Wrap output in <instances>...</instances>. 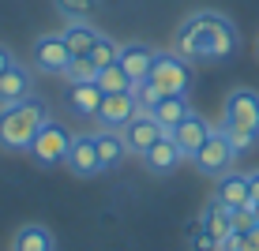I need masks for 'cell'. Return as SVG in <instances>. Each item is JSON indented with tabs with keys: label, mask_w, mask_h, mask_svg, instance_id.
<instances>
[{
	"label": "cell",
	"mask_w": 259,
	"mask_h": 251,
	"mask_svg": "<svg viewBox=\"0 0 259 251\" xmlns=\"http://www.w3.org/2000/svg\"><path fill=\"white\" fill-rule=\"evenodd\" d=\"M237 26L222 12H192L177 26L173 53H181L184 60H226L237 53Z\"/></svg>",
	"instance_id": "cell-1"
},
{
	"label": "cell",
	"mask_w": 259,
	"mask_h": 251,
	"mask_svg": "<svg viewBox=\"0 0 259 251\" xmlns=\"http://www.w3.org/2000/svg\"><path fill=\"white\" fill-rule=\"evenodd\" d=\"M53 120L49 116V105L41 97H26V102H15V105H4L0 109V146L19 154V150H30V142L38 139V131Z\"/></svg>",
	"instance_id": "cell-2"
},
{
	"label": "cell",
	"mask_w": 259,
	"mask_h": 251,
	"mask_svg": "<svg viewBox=\"0 0 259 251\" xmlns=\"http://www.w3.org/2000/svg\"><path fill=\"white\" fill-rule=\"evenodd\" d=\"M222 128H226L237 154L252 150L259 142V94L248 90V86L229 90L226 102H222Z\"/></svg>",
	"instance_id": "cell-3"
},
{
	"label": "cell",
	"mask_w": 259,
	"mask_h": 251,
	"mask_svg": "<svg viewBox=\"0 0 259 251\" xmlns=\"http://www.w3.org/2000/svg\"><path fill=\"white\" fill-rule=\"evenodd\" d=\"M147 83H154L162 94H188L192 90V64L173 49L154 53V64L147 71Z\"/></svg>",
	"instance_id": "cell-4"
},
{
	"label": "cell",
	"mask_w": 259,
	"mask_h": 251,
	"mask_svg": "<svg viewBox=\"0 0 259 251\" xmlns=\"http://www.w3.org/2000/svg\"><path fill=\"white\" fill-rule=\"evenodd\" d=\"M68 150H71V131L64 128V124H57V120H49L46 128L38 131V139L30 142V161L34 165H41V169H57V165H64L68 161Z\"/></svg>",
	"instance_id": "cell-5"
},
{
	"label": "cell",
	"mask_w": 259,
	"mask_h": 251,
	"mask_svg": "<svg viewBox=\"0 0 259 251\" xmlns=\"http://www.w3.org/2000/svg\"><path fill=\"white\" fill-rule=\"evenodd\" d=\"M192 161H195V169H199L203 176H222V173H229V169H233L237 150H233V142H229V135H226V128H222V124H214V128H210L207 142L199 146V154H195Z\"/></svg>",
	"instance_id": "cell-6"
},
{
	"label": "cell",
	"mask_w": 259,
	"mask_h": 251,
	"mask_svg": "<svg viewBox=\"0 0 259 251\" xmlns=\"http://www.w3.org/2000/svg\"><path fill=\"white\" fill-rule=\"evenodd\" d=\"M30 60H34V68H38L41 75H64L75 57H71L64 34H38L34 45H30Z\"/></svg>",
	"instance_id": "cell-7"
},
{
	"label": "cell",
	"mask_w": 259,
	"mask_h": 251,
	"mask_svg": "<svg viewBox=\"0 0 259 251\" xmlns=\"http://www.w3.org/2000/svg\"><path fill=\"white\" fill-rule=\"evenodd\" d=\"M162 135H169V131L154 120V116H147V113L132 116V120L120 128V139H124V146H128V154H139V158L147 154V150L154 146Z\"/></svg>",
	"instance_id": "cell-8"
},
{
	"label": "cell",
	"mask_w": 259,
	"mask_h": 251,
	"mask_svg": "<svg viewBox=\"0 0 259 251\" xmlns=\"http://www.w3.org/2000/svg\"><path fill=\"white\" fill-rule=\"evenodd\" d=\"M64 165L71 169L75 176H98L102 173V158H98V146H94V135H87V131H79V135H71V150H68V161Z\"/></svg>",
	"instance_id": "cell-9"
},
{
	"label": "cell",
	"mask_w": 259,
	"mask_h": 251,
	"mask_svg": "<svg viewBox=\"0 0 259 251\" xmlns=\"http://www.w3.org/2000/svg\"><path fill=\"white\" fill-rule=\"evenodd\" d=\"M132 116H139L136 94H105V97H102V109H98V128L120 131Z\"/></svg>",
	"instance_id": "cell-10"
},
{
	"label": "cell",
	"mask_w": 259,
	"mask_h": 251,
	"mask_svg": "<svg viewBox=\"0 0 259 251\" xmlns=\"http://www.w3.org/2000/svg\"><path fill=\"white\" fill-rule=\"evenodd\" d=\"M154 53H158V49H150L147 41H120L117 64L128 71L132 83H143V79H147V71H150V64H154Z\"/></svg>",
	"instance_id": "cell-11"
},
{
	"label": "cell",
	"mask_w": 259,
	"mask_h": 251,
	"mask_svg": "<svg viewBox=\"0 0 259 251\" xmlns=\"http://www.w3.org/2000/svg\"><path fill=\"white\" fill-rule=\"evenodd\" d=\"M210 128H214V124H207L199 113H192L188 120H181L173 131H169V135H173V142L181 146V154H184V158H195V154H199V146L207 142Z\"/></svg>",
	"instance_id": "cell-12"
},
{
	"label": "cell",
	"mask_w": 259,
	"mask_h": 251,
	"mask_svg": "<svg viewBox=\"0 0 259 251\" xmlns=\"http://www.w3.org/2000/svg\"><path fill=\"white\" fill-rule=\"evenodd\" d=\"M214 203H222L226 210H240V206H252L248 199V173H222L214 184Z\"/></svg>",
	"instance_id": "cell-13"
},
{
	"label": "cell",
	"mask_w": 259,
	"mask_h": 251,
	"mask_svg": "<svg viewBox=\"0 0 259 251\" xmlns=\"http://www.w3.org/2000/svg\"><path fill=\"white\" fill-rule=\"evenodd\" d=\"M30 86H34L30 68L12 64L0 75V109H4V105H15V102H26V97H30Z\"/></svg>",
	"instance_id": "cell-14"
},
{
	"label": "cell",
	"mask_w": 259,
	"mask_h": 251,
	"mask_svg": "<svg viewBox=\"0 0 259 251\" xmlns=\"http://www.w3.org/2000/svg\"><path fill=\"white\" fill-rule=\"evenodd\" d=\"M184 161V154H181V146L173 142V135H162L154 142V146L143 154V165L150 169V173H158V176H165V173H173L177 165Z\"/></svg>",
	"instance_id": "cell-15"
},
{
	"label": "cell",
	"mask_w": 259,
	"mask_h": 251,
	"mask_svg": "<svg viewBox=\"0 0 259 251\" xmlns=\"http://www.w3.org/2000/svg\"><path fill=\"white\" fill-rule=\"evenodd\" d=\"M195 109H192V102H188V94H162V102L150 109V116H154L158 124H162L165 131H173L181 120H188Z\"/></svg>",
	"instance_id": "cell-16"
},
{
	"label": "cell",
	"mask_w": 259,
	"mask_h": 251,
	"mask_svg": "<svg viewBox=\"0 0 259 251\" xmlns=\"http://www.w3.org/2000/svg\"><path fill=\"white\" fill-rule=\"evenodd\" d=\"M102 90H98V83H79L68 90V105L75 116H83V120H98V109H102Z\"/></svg>",
	"instance_id": "cell-17"
},
{
	"label": "cell",
	"mask_w": 259,
	"mask_h": 251,
	"mask_svg": "<svg viewBox=\"0 0 259 251\" xmlns=\"http://www.w3.org/2000/svg\"><path fill=\"white\" fill-rule=\"evenodd\" d=\"M12 251H57V240H53V232L46 225L30 221L12 236Z\"/></svg>",
	"instance_id": "cell-18"
},
{
	"label": "cell",
	"mask_w": 259,
	"mask_h": 251,
	"mask_svg": "<svg viewBox=\"0 0 259 251\" xmlns=\"http://www.w3.org/2000/svg\"><path fill=\"white\" fill-rule=\"evenodd\" d=\"M94 146H98V158H102V169H117L124 161V154H128L120 131H113V128H98L94 131Z\"/></svg>",
	"instance_id": "cell-19"
},
{
	"label": "cell",
	"mask_w": 259,
	"mask_h": 251,
	"mask_svg": "<svg viewBox=\"0 0 259 251\" xmlns=\"http://www.w3.org/2000/svg\"><path fill=\"white\" fill-rule=\"evenodd\" d=\"M64 41H68V49H71V57H91V49H94V41L102 38V30L91 23H68L64 30Z\"/></svg>",
	"instance_id": "cell-20"
},
{
	"label": "cell",
	"mask_w": 259,
	"mask_h": 251,
	"mask_svg": "<svg viewBox=\"0 0 259 251\" xmlns=\"http://www.w3.org/2000/svg\"><path fill=\"white\" fill-rule=\"evenodd\" d=\"M94 83H98V90H102V94H132V90H136V83L128 79V71H124L120 64L102 68Z\"/></svg>",
	"instance_id": "cell-21"
},
{
	"label": "cell",
	"mask_w": 259,
	"mask_h": 251,
	"mask_svg": "<svg viewBox=\"0 0 259 251\" xmlns=\"http://www.w3.org/2000/svg\"><path fill=\"white\" fill-rule=\"evenodd\" d=\"M203 229L214 236V244H222V240L233 232V225H229V210H226L222 203H210L207 214H203Z\"/></svg>",
	"instance_id": "cell-22"
},
{
	"label": "cell",
	"mask_w": 259,
	"mask_h": 251,
	"mask_svg": "<svg viewBox=\"0 0 259 251\" xmlns=\"http://www.w3.org/2000/svg\"><path fill=\"white\" fill-rule=\"evenodd\" d=\"M53 4H57V12L68 23H87L98 12V0H53Z\"/></svg>",
	"instance_id": "cell-23"
},
{
	"label": "cell",
	"mask_w": 259,
	"mask_h": 251,
	"mask_svg": "<svg viewBox=\"0 0 259 251\" xmlns=\"http://www.w3.org/2000/svg\"><path fill=\"white\" fill-rule=\"evenodd\" d=\"M98 71H102V68H98L91 57H75V60L68 64L64 79H68L71 86H79V83H94V79H98Z\"/></svg>",
	"instance_id": "cell-24"
},
{
	"label": "cell",
	"mask_w": 259,
	"mask_h": 251,
	"mask_svg": "<svg viewBox=\"0 0 259 251\" xmlns=\"http://www.w3.org/2000/svg\"><path fill=\"white\" fill-rule=\"evenodd\" d=\"M117 53H120V41H113L109 34H102V38L94 41V49H91V60L98 68H109V64H117Z\"/></svg>",
	"instance_id": "cell-25"
},
{
	"label": "cell",
	"mask_w": 259,
	"mask_h": 251,
	"mask_svg": "<svg viewBox=\"0 0 259 251\" xmlns=\"http://www.w3.org/2000/svg\"><path fill=\"white\" fill-rule=\"evenodd\" d=\"M184 236H188L192 251H218V244H214V236H210L207 229H203V218L188 221V225H184Z\"/></svg>",
	"instance_id": "cell-26"
},
{
	"label": "cell",
	"mask_w": 259,
	"mask_h": 251,
	"mask_svg": "<svg viewBox=\"0 0 259 251\" xmlns=\"http://www.w3.org/2000/svg\"><path fill=\"white\" fill-rule=\"evenodd\" d=\"M132 94H136V102H139V113H147V116H150V109H154L158 102H162V90H158L154 83H147V79L136 83V90H132Z\"/></svg>",
	"instance_id": "cell-27"
},
{
	"label": "cell",
	"mask_w": 259,
	"mask_h": 251,
	"mask_svg": "<svg viewBox=\"0 0 259 251\" xmlns=\"http://www.w3.org/2000/svg\"><path fill=\"white\" fill-rule=\"evenodd\" d=\"M229 225H233V232H252L255 229V214H252V206H240V210H229Z\"/></svg>",
	"instance_id": "cell-28"
},
{
	"label": "cell",
	"mask_w": 259,
	"mask_h": 251,
	"mask_svg": "<svg viewBox=\"0 0 259 251\" xmlns=\"http://www.w3.org/2000/svg\"><path fill=\"white\" fill-rule=\"evenodd\" d=\"M12 64H19V60H15V53H12V49H8V45H4V41H0V75H4V71H8V68H12Z\"/></svg>",
	"instance_id": "cell-29"
},
{
	"label": "cell",
	"mask_w": 259,
	"mask_h": 251,
	"mask_svg": "<svg viewBox=\"0 0 259 251\" xmlns=\"http://www.w3.org/2000/svg\"><path fill=\"white\" fill-rule=\"evenodd\" d=\"M240 251H259V225L252 232H244V247H240Z\"/></svg>",
	"instance_id": "cell-30"
},
{
	"label": "cell",
	"mask_w": 259,
	"mask_h": 251,
	"mask_svg": "<svg viewBox=\"0 0 259 251\" xmlns=\"http://www.w3.org/2000/svg\"><path fill=\"white\" fill-rule=\"evenodd\" d=\"M248 199L259 203V173H248Z\"/></svg>",
	"instance_id": "cell-31"
},
{
	"label": "cell",
	"mask_w": 259,
	"mask_h": 251,
	"mask_svg": "<svg viewBox=\"0 0 259 251\" xmlns=\"http://www.w3.org/2000/svg\"><path fill=\"white\" fill-rule=\"evenodd\" d=\"M252 214H255V225H259V203H252Z\"/></svg>",
	"instance_id": "cell-32"
},
{
	"label": "cell",
	"mask_w": 259,
	"mask_h": 251,
	"mask_svg": "<svg viewBox=\"0 0 259 251\" xmlns=\"http://www.w3.org/2000/svg\"><path fill=\"white\" fill-rule=\"evenodd\" d=\"M255 53H259V45H255Z\"/></svg>",
	"instance_id": "cell-33"
}]
</instances>
